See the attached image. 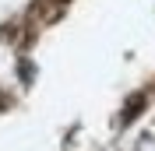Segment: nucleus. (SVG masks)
<instances>
[{"mask_svg":"<svg viewBox=\"0 0 155 151\" xmlns=\"http://www.w3.org/2000/svg\"><path fill=\"white\" fill-rule=\"evenodd\" d=\"M0 109H4V102H0Z\"/></svg>","mask_w":155,"mask_h":151,"instance_id":"f03ea898","label":"nucleus"},{"mask_svg":"<svg viewBox=\"0 0 155 151\" xmlns=\"http://www.w3.org/2000/svg\"><path fill=\"white\" fill-rule=\"evenodd\" d=\"M145 109V95H134V102H127V109H124V116H120V123H130L137 113Z\"/></svg>","mask_w":155,"mask_h":151,"instance_id":"f257e3e1","label":"nucleus"}]
</instances>
